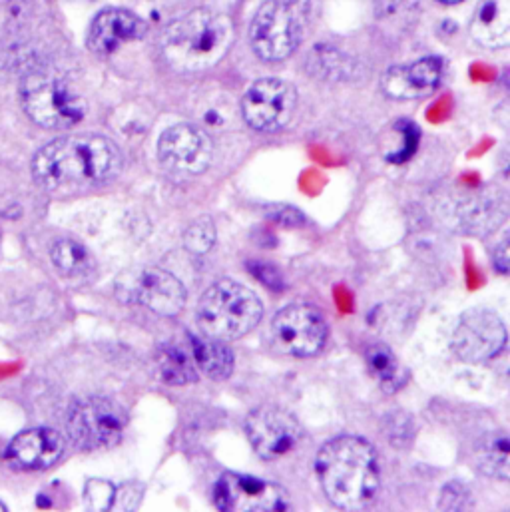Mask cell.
I'll return each mask as SVG.
<instances>
[{
    "label": "cell",
    "instance_id": "cell-1",
    "mask_svg": "<svg viewBox=\"0 0 510 512\" xmlns=\"http://www.w3.org/2000/svg\"><path fill=\"white\" fill-rule=\"evenodd\" d=\"M122 170L118 146L96 134L62 136L32 160L34 180L50 192H80L114 180Z\"/></svg>",
    "mask_w": 510,
    "mask_h": 512
},
{
    "label": "cell",
    "instance_id": "cell-2",
    "mask_svg": "<svg viewBox=\"0 0 510 512\" xmlns=\"http://www.w3.org/2000/svg\"><path fill=\"white\" fill-rule=\"evenodd\" d=\"M315 475L325 497L339 509H365L381 487L375 449L359 437H337L315 457Z\"/></svg>",
    "mask_w": 510,
    "mask_h": 512
},
{
    "label": "cell",
    "instance_id": "cell-3",
    "mask_svg": "<svg viewBox=\"0 0 510 512\" xmlns=\"http://www.w3.org/2000/svg\"><path fill=\"white\" fill-rule=\"evenodd\" d=\"M234 42L232 20L208 8H196L166 26L160 50L180 72H202L216 66Z\"/></svg>",
    "mask_w": 510,
    "mask_h": 512
},
{
    "label": "cell",
    "instance_id": "cell-4",
    "mask_svg": "<svg viewBox=\"0 0 510 512\" xmlns=\"http://www.w3.org/2000/svg\"><path fill=\"white\" fill-rule=\"evenodd\" d=\"M263 315V305L254 291L234 279L214 283L200 299L198 323L202 333L222 341L248 335Z\"/></svg>",
    "mask_w": 510,
    "mask_h": 512
},
{
    "label": "cell",
    "instance_id": "cell-5",
    "mask_svg": "<svg viewBox=\"0 0 510 512\" xmlns=\"http://www.w3.org/2000/svg\"><path fill=\"white\" fill-rule=\"evenodd\" d=\"M20 104L26 116L46 130L72 128L86 116L84 98L62 76L30 70L20 82Z\"/></svg>",
    "mask_w": 510,
    "mask_h": 512
},
{
    "label": "cell",
    "instance_id": "cell-6",
    "mask_svg": "<svg viewBox=\"0 0 510 512\" xmlns=\"http://www.w3.org/2000/svg\"><path fill=\"white\" fill-rule=\"evenodd\" d=\"M305 14L301 6L287 0H267L255 12L250 42L265 62L285 60L295 52L303 36Z\"/></svg>",
    "mask_w": 510,
    "mask_h": 512
},
{
    "label": "cell",
    "instance_id": "cell-7",
    "mask_svg": "<svg viewBox=\"0 0 510 512\" xmlns=\"http://www.w3.org/2000/svg\"><path fill=\"white\" fill-rule=\"evenodd\" d=\"M128 425L124 409L106 397H88L76 401L66 417L70 441L84 449H108L120 443Z\"/></svg>",
    "mask_w": 510,
    "mask_h": 512
},
{
    "label": "cell",
    "instance_id": "cell-8",
    "mask_svg": "<svg viewBox=\"0 0 510 512\" xmlns=\"http://www.w3.org/2000/svg\"><path fill=\"white\" fill-rule=\"evenodd\" d=\"M116 293L122 301H138L164 317L178 315L186 305L184 283L170 271L158 267L124 273L116 283Z\"/></svg>",
    "mask_w": 510,
    "mask_h": 512
},
{
    "label": "cell",
    "instance_id": "cell-9",
    "mask_svg": "<svg viewBox=\"0 0 510 512\" xmlns=\"http://www.w3.org/2000/svg\"><path fill=\"white\" fill-rule=\"evenodd\" d=\"M271 333L277 345L293 357H313L327 341V323L323 313L309 303H291L277 311L271 321Z\"/></svg>",
    "mask_w": 510,
    "mask_h": 512
},
{
    "label": "cell",
    "instance_id": "cell-10",
    "mask_svg": "<svg viewBox=\"0 0 510 512\" xmlns=\"http://www.w3.org/2000/svg\"><path fill=\"white\" fill-rule=\"evenodd\" d=\"M214 503L220 511L277 512L289 509L287 491L252 475L226 473L214 487Z\"/></svg>",
    "mask_w": 510,
    "mask_h": 512
},
{
    "label": "cell",
    "instance_id": "cell-11",
    "mask_svg": "<svg viewBox=\"0 0 510 512\" xmlns=\"http://www.w3.org/2000/svg\"><path fill=\"white\" fill-rule=\"evenodd\" d=\"M507 345L503 319L489 309H469L453 331V349L467 363H483L497 357Z\"/></svg>",
    "mask_w": 510,
    "mask_h": 512
},
{
    "label": "cell",
    "instance_id": "cell-12",
    "mask_svg": "<svg viewBox=\"0 0 510 512\" xmlns=\"http://www.w3.org/2000/svg\"><path fill=\"white\" fill-rule=\"evenodd\" d=\"M297 106L295 88L279 78H261L242 100V114L257 132H279L289 124Z\"/></svg>",
    "mask_w": 510,
    "mask_h": 512
},
{
    "label": "cell",
    "instance_id": "cell-13",
    "mask_svg": "<svg viewBox=\"0 0 510 512\" xmlns=\"http://www.w3.org/2000/svg\"><path fill=\"white\" fill-rule=\"evenodd\" d=\"M158 160L174 174L198 176L214 160L212 138L192 124L172 126L158 140Z\"/></svg>",
    "mask_w": 510,
    "mask_h": 512
},
{
    "label": "cell",
    "instance_id": "cell-14",
    "mask_svg": "<svg viewBox=\"0 0 510 512\" xmlns=\"http://www.w3.org/2000/svg\"><path fill=\"white\" fill-rule=\"evenodd\" d=\"M246 435L261 459L273 461L285 457L299 445L303 429L291 413L263 405L248 415Z\"/></svg>",
    "mask_w": 510,
    "mask_h": 512
},
{
    "label": "cell",
    "instance_id": "cell-15",
    "mask_svg": "<svg viewBox=\"0 0 510 512\" xmlns=\"http://www.w3.org/2000/svg\"><path fill=\"white\" fill-rule=\"evenodd\" d=\"M148 28L140 16L126 8H106L90 24L88 48L96 54L108 56L122 46L142 40Z\"/></svg>",
    "mask_w": 510,
    "mask_h": 512
},
{
    "label": "cell",
    "instance_id": "cell-16",
    "mask_svg": "<svg viewBox=\"0 0 510 512\" xmlns=\"http://www.w3.org/2000/svg\"><path fill=\"white\" fill-rule=\"evenodd\" d=\"M64 453V439L46 427L18 433L6 447V461L16 471L50 469Z\"/></svg>",
    "mask_w": 510,
    "mask_h": 512
},
{
    "label": "cell",
    "instance_id": "cell-17",
    "mask_svg": "<svg viewBox=\"0 0 510 512\" xmlns=\"http://www.w3.org/2000/svg\"><path fill=\"white\" fill-rule=\"evenodd\" d=\"M441 78V60L427 56L411 64L389 68L381 78V90L393 100H417L435 92Z\"/></svg>",
    "mask_w": 510,
    "mask_h": 512
},
{
    "label": "cell",
    "instance_id": "cell-18",
    "mask_svg": "<svg viewBox=\"0 0 510 512\" xmlns=\"http://www.w3.org/2000/svg\"><path fill=\"white\" fill-rule=\"evenodd\" d=\"M459 232L489 234L507 218V200L503 194L481 192L467 198L453 210Z\"/></svg>",
    "mask_w": 510,
    "mask_h": 512
},
{
    "label": "cell",
    "instance_id": "cell-19",
    "mask_svg": "<svg viewBox=\"0 0 510 512\" xmlns=\"http://www.w3.org/2000/svg\"><path fill=\"white\" fill-rule=\"evenodd\" d=\"M473 38L487 48L510 44V0H481L471 20Z\"/></svg>",
    "mask_w": 510,
    "mask_h": 512
},
{
    "label": "cell",
    "instance_id": "cell-20",
    "mask_svg": "<svg viewBox=\"0 0 510 512\" xmlns=\"http://www.w3.org/2000/svg\"><path fill=\"white\" fill-rule=\"evenodd\" d=\"M190 349L194 355V363L212 379H228L234 373V353L226 345V341L216 339L212 335H192Z\"/></svg>",
    "mask_w": 510,
    "mask_h": 512
},
{
    "label": "cell",
    "instance_id": "cell-21",
    "mask_svg": "<svg viewBox=\"0 0 510 512\" xmlns=\"http://www.w3.org/2000/svg\"><path fill=\"white\" fill-rule=\"evenodd\" d=\"M305 68L311 76L325 82H343L355 76L357 64L351 56L329 44H317L305 58Z\"/></svg>",
    "mask_w": 510,
    "mask_h": 512
},
{
    "label": "cell",
    "instance_id": "cell-22",
    "mask_svg": "<svg viewBox=\"0 0 510 512\" xmlns=\"http://www.w3.org/2000/svg\"><path fill=\"white\" fill-rule=\"evenodd\" d=\"M160 375L168 385H190L198 379V367L190 345L180 341L164 343L158 351Z\"/></svg>",
    "mask_w": 510,
    "mask_h": 512
},
{
    "label": "cell",
    "instance_id": "cell-23",
    "mask_svg": "<svg viewBox=\"0 0 510 512\" xmlns=\"http://www.w3.org/2000/svg\"><path fill=\"white\" fill-rule=\"evenodd\" d=\"M367 371L385 393H395L405 385L407 373L399 363L397 355L383 343L371 345L365 353Z\"/></svg>",
    "mask_w": 510,
    "mask_h": 512
},
{
    "label": "cell",
    "instance_id": "cell-24",
    "mask_svg": "<svg viewBox=\"0 0 510 512\" xmlns=\"http://www.w3.org/2000/svg\"><path fill=\"white\" fill-rule=\"evenodd\" d=\"M509 435L495 431L487 435L477 447V461L485 475L507 481L509 479Z\"/></svg>",
    "mask_w": 510,
    "mask_h": 512
},
{
    "label": "cell",
    "instance_id": "cell-25",
    "mask_svg": "<svg viewBox=\"0 0 510 512\" xmlns=\"http://www.w3.org/2000/svg\"><path fill=\"white\" fill-rule=\"evenodd\" d=\"M50 259L54 263V267L70 277H78L84 275L92 269L94 261L90 252L86 250V246H82L80 242L72 240V238H60L52 244L50 248Z\"/></svg>",
    "mask_w": 510,
    "mask_h": 512
},
{
    "label": "cell",
    "instance_id": "cell-26",
    "mask_svg": "<svg viewBox=\"0 0 510 512\" xmlns=\"http://www.w3.org/2000/svg\"><path fill=\"white\" fill-rule=\"evenodd\" d=\"M216 244V226L210 218L196 220L194 224L188 226L184 234V248L192 256H206L212 252Z\"/></svg>",
    "mask_w": 510,
    "mask_h": 512
},
{
    "label": "cell",
    "instance_id": "cell-27",
    "mask_svg": "<svg viewBox=\"0 0 510 512\" xmlns=\"http://www.w3.org/2000/svg\"><path fill=\"white\" fill-rule=\"evenodd\" d=\"M116 487L104 479H90L84 489L86 507L90 511H110L114 503Z\"/></svg>",
    "mask_w": 510,
    "mask_h": 512
},
{
    "label": "cell",
    "instance_id": "cell-28",
    "mask_svg": "<svg viewBox=\"0 0 510 512\" xmlns=\"http://www.w3.org/2000/svg\"><path fill=\"white\" fill-rule=\"evenodd\" d=\"M471 505H473L471 491L465 485L457 483V481L449 483L443 489L441 499H439V509L441 511H467Z\"/></svg>",
    "mask_w": 510,
    "mask_h": 512
},
{
    "label": "cell",
    "instance_id": "cell-29",
    "mask_svg": "<svg viewBox=\"0 0 510 512\" xmlns=\"http://www.w3.org/2000/svg\"><path fill=\"white\" fill-rule=\"evenodd\" d=\"M144 499V487L140 483H126L114 493V511H136Z\"/></svg>",
    "mask_w": 510,
    "mask_h": 512
},
{
    "label": "cell",
    "instance_id": "cell-30",
    "mask_svg": "<svg viewBox=\"0 0 510 512\" xmlns=\"http://www.w3.org/2000/svg\"><path fill=\"white\" fill-rule=\"evenodd\" d=\"M250 271H252V275H254L257 281H261L265 287H269V289H277V291H281L283 289V277H281V273L275 269V267H271L269 263H261V261H252L250 263Z\"/></svg>",
    "mask_w": 510,
    "mask_h": 512
},
{
    "label": "cell",
    "instance_id": "cell-31",
    "mask_svg": "<svg viewBox=\"0 0 510 512\" xmlns=\"http://www.w3.org/2000/svg\"><path fill=\"white\" fill-rule=\"evenodd\" d=\"M269 218L281 226H301L303 224V216L291 208V206H273L269 210Z\"/></svg>",
    "mask_w": 510,
    "mask_h": 512
},
{
    "label": "cell",
    "instance_id": "cell-32",
    "mask_svg": "<svg viewBox=\"0 0 510 512\" xmlns=\"http://www.w3.org/2000/svg\"><path fill=\"white\" fill-rule=\"evenodd\" d=\"M493 263L495 267L501 271V273H509L510 267V246L509 240L505 238L497 248H495V254H493Z\"/></svg>",
    "mask_w": 510,
    "mask_h": 512
},
{
    "label": "cell",
    "instance_id": "cell-33",
    "mask_svg": "<svg viewBox=\"0 0 510 512\" xmlns=\"http://www.w3.org/2000/svg\"><path fill=\"white\" fill-rule=\"evenodd\" d=\"M156 2H160L164 6H176V4H182V2H188V0H156Z\"/></svg>",
    "mask_w": 510,
    "mask_h": 512
},
{
    "label": "cell",
    "instance_id": "cell-34",
    "mask_svg": "<svg viewBox=\"0 0 510 512\" xmlns=\"http://www.w3.org/2000/svg\"><path fill=\"white\" fill-rule=\"evenodd\" d=\"M437 2H441V4H445V6H455V4H459V2H463V0H437Z\"/></svg>",
    "mask_w": 510,
    "mask_h": 512
},
{
    "label": "cell",
    "instance_id": "cell-35",
    "mask_svg": "<svg viewBox=\"0 0 510 512\" xmlns=\"http://www.w3.org/2000/svg\"><path fill=\"white\" fill-rule=\"evenodd\" d=\"M4 511H8V509H6V505H4V503H0V512Z\"/></svg>",
    "mask_w": 510,
    "mask_h": 512
}]
</instances>
